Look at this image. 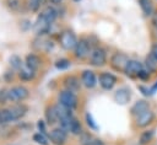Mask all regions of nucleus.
Wrapping results in <instances>:
<instances>
[{
	"label": "nucleus",
	"instance_id": "nucleus-16",
	"mask_svg": "<svg viewBox=\"0 0 157 145\" xmlns=\"http://www.w3.org/2000/svg\"><path fill=\"white\" fill-rule=\"evenodd\" d=\"M18 76H20V79L23 80V81H31V80H33L34 76H36V70L32 69V68H29V66H27L26 64H23V65L18 69Z\"/></svg>",
	"mask_w": 157,
	"mask_h": 145
},
{
	"label": "nucleus",
	"instance_id": "nucleus-40",
	"mask_svg": "<svg viewBox=\"0 0 157 145\" xmlns=\"http://www.w3.org/2000/svg\"><path fill=\"white\" fill-rule=\"evenodd\" d=\"M74 1H76V2H77V1H81V0H74Z\"/></svg>",
	"mask_w": 157,
	"mask_h": 145
},
{
	"label": "nucleus",
	"instance_id": "nucleus-39",
	"mask_svg": "<svg viewBox=\"0 0 157 145\" xmlns=\"http://www.w3.org/2000/svg\"><path fill=\"white\" fill-rule=\"evenodd\" d=\"M50 4H53V5H58V4H60L61 2V0H48Z\"/></svg>",
	"mask_w": 157,
	"mask_h": 145
},
{
	"label": "nucleus",
	"instance_id": "nucleus-34",
	"mask_svg": "<svg viewBox=\"0 0 157 145\" xmlns=\"http://www.w3.org/2000/svg\"><path fill=\"white\" fill-rule=\"evenodd\" d=\"M139 90L140 91H142V95H145V96H150V95H152L151 93V90H148L147 87H145V86H139Z\"/></svg>",
	"mask_w": 157,
	"mask_h": 145
},
{
	"label": "nucleus",
	"instance_id": "nucleus-2",
	"mask_svg": "<svg viewBox=\"0 0 157 145\" xmlns=\"http://www.w3.org/2000/svg\"><path fill=\"white\" fill-rule=\"evenodd\" d=\"M77 42L78 41H77L76 34L70 29H64L59 36V43H60L61 48L65 49V50L75 49Z\"/></svg>",
	"mask_w": 157,
	"mask_h": 145
},
{
	"label": "nucleus",
	"instance_id": "nucleus-37",
	"mask_svg": "<svg viewBox=\"0 0 157 145\" xmlns=\"http://www.w3.org/2000/svg\"><path fill=\"white\" fill-rule=\"evenodd\" d=\"M92 145H105V144H104V141L101 140V139H94L93 143H92Z\"/></svg>",
	"mask_w": 157,
	"mask_h": 145
},
{
	"label": "nucleus",
	"instance_id": "nucleus-5",
	"mask_svg": "<svg viewBox=\"0 0 157 145\" xmlns=\"http://www.w3.org/2000/svg\"><path fill=\"white\" fill-rule=\"evenodd\" d=\"M77 96L75 95V92H71L69 90H64L59 93V103L63 104L64 107L69 108V109H74L77 107Z\"/></svg>",
	"mask_w": 157,
	"mask_h": 145
},
{
	"label": "nucleus",
	"instance_id": "nucleus-29",
	"mask_svg": "<svg viewBox=\"0 0 157 145\" xmlns=\"http://www.w3.org/2000/svg\"><path fill=\"white\" fill-rule=\"evenodd\" d=\"M9 61H10V65H11L13 69H17V70L23 65V64H22L21 58H20V57H17V55H12V57L10 58V60H9Z\"/></svg>",
	"mask_w": 157,
	"mask_h": 145
},
{
	"label": "nucleus",
	"instance_id": "nucleus-12",
	"mask_svg": "<svg viewBox=\"0 0 157 145\" xmlns=\"http://www.w3.org/2000/svg\"><path fill=\"white\" fill-rule=\"evenodd\" d=\"M81 84L82 82H80V79H77L74 75H67L63 80V85H64L65 90H69L71 92H77L81 87Z\"/></svg>",
	"mask_w": 157,
	"mask_h": 145
},
{
	"label": "nucleus",
	"instance_id": "nucleus-26",
	"mask_svg": "<svg viewBox=\"0 0 157 145\" xmlns=\"http://www.w3.org/2000/svg\"><path fill=\"white\" fill-rule=\"evenodd\" d=\"M33 141H36L37 144H40V145H48L49 144L48 138L45 136V134H43L40 131L33 134Z\"/></svg>",
	"mask_w": 157,
	"mask_h": 145
},
{
	"label": "nucleus",
	"instance_id": "nucleus-7",
	"mask_svg": "<svg viewBox=\"0 0 157 145\" xmlns=\"http://www.w3.org/2000/svg\"><path fill=\"white\" fill-rule=\"evenodd\" d=\"M7 95H9V101L21 102L28 97L29 92H28V88L25 86H13L7 91Z\"/></svg>",
	"mask_w": 157,
	"mask_h": 145
},
{
	"label": "nucleus",
	"instance_id": "nucleus-32",
	"mask_svg": "<svg viewBox=\"0 0 157 145\" xmlns=\"http://www.w3.org/2000/svg\"><path fill=\"white\" fill-rule=\"evenodd\" d=\"M150 76H151V72L144 68V69L140 71L137 79H140V80H142V81H147V80H150Z\"/></svg>",
	"mask_w": 157,
	"mask_h": 145
},
{
	"label": "nucleus",
	"instance_id": "nucleus-13",
	"mask_svg": "<svg viewBox=\"0 0 157 145\" xmlns=\"http://www.w3.org/2000/svg\"><path fill=\"white\" fill-rule=\"evenodd\" d=\"M81 82L87 88H93L97 85V77L96 74L92 70H85L81 74Z\"/></svg>",
	"mask_w": 157,
	"mask_h": 145
},
{
	"label": "nucleus",
	"instance_id": "nucleus-28",
	"mask_svg": "<svg viewBox=\"0 0 157 145\" xmlns=\"http://www.w3.org/2000/svg\"><path fill=\"white\" fill-rule=\"evenodd\" d=\"M70 65H71V63H70V60L66 59V58H60V59H58V60L55 61V66H56V69H59V70H65V69H67Z\"/></svg>",
	"mask_w": 157,
	"mask_h": 145
},
{
	"label": "nucleus",
	"instance_id": "nucleus-14",
	"mask_svg": "<svg viewBox=\"0 0 157 145\" xmlns=\"http://www.w3.org/2000/svg\"><path fill=\"white\" fill-rule=\"evenodd\" d=\"M130 98H131V93L128 87H121L117 90L114 93V100L119 104H126L130 101Z\"/></svg>",
	"mask_w": 157,
	"mask_h": 145
},
{
	"label": "nucleus",
	"instance_id": "nucleus-3",
	"mask_svg": "<svg viewBox=\"0 0 157 145\" xmlns=\"http://www.w3.org/2000/svg\"><path fill=\"white\" fill-rule=\"evenodd\" d=\"M92 49L93 48H92L90 41L87 38H81L74 49V54L77 59H86V58H90Z\"/></svg>",
	"mask_w": 157,
	"mask_h": 145
},
{
	"label": "nucleus",
	"instance_id": "nucleus-23",
	"mask_svg": "<svg viewBox=\"0 0 157 145\" xmlns=\"http://www.w3.org/2000/svg\"><path fill=\"white\" fill-rule=\"evenodd\" d=\"M9 122H13L10 109H9V108L0 109V124H6V123H9Z\"/></svg>",
	"mask_w": 157,
	"mask_h": 145
},
{
	"label": "nucleus",
	"instance_id": "nucleus-8",
	"mask_svg": "<svg viewBox=\"0 0 157 145\" xmlns=\"http://www.w3.org/2000/svg\"><path fill=\"white\" fill-rule=\"evenodd\" d=\"M144 64L140 63L139 60H134V59H130L125 70H124V74L128 76V77H131V79H137L139 77V74L140 71L144 69Z\"/></svg>",
	"mask_w": 157,
	"mask_h": 145
},
{
	"label": "nucleus",
	"instance_id": "nucleus-20",
	"mask_svg": "<svg viewBox=\"0 0 157 145\" xmlns=\"http://www.w3.org/2000/svg\"><path fill=\"white\" fill-rule=\"evenodd\" d=\"M40 64H42V61H40V58L38 55H36V54H28L26 57V65L27 66L37 70L40 66Z\"/></svg>",
	"mask_w": 157,
	"mask_h": 145
},
{
	"label": "nucleus",
	"instance_id": "nucleus-15",
	"mask_svg": "<svg viewBox=\"0 0 157 145\" xmlns=\"http://www.w3.org/2000/svg\"><path fill=\"white\" fill-rule=\"evenodd\" d=\"M148 109H150V103L146 102L145 100H139L131 106L130 113H131L132 117H137V116H140L141 113H144V112H146Z\"/></svg>",
	"mask_w": 157,
	"mask_h": 145
},
{
	"label": "nucleus",
	"instance_id": "nucleus-4",
	"mask_svg": "<svg viewBox=\"0 0 157 145\" xmlns=\"http://www.w3.org/2000/svg\"><path fill=\"white\" fill-rule=\"evenodd\" d=\"M105 63H107V52L102 47L93 48L90 55V64L92 66L99 68V66H103Z\"/></svg>",
	"mask_w": 157,
	"mask_h": 145
},
{
	"label": "nucleus",
	"instance_id": "nucleus-30",
	"mask_svg": "<svg viewBox=\"0 0 157 145\" xmlns=\"http://www.w3.org/2000/svg\"><path fill=\"white\" fill-rule=\"evenodd\" d=\"M40 6H42L40 0H28V7L32 12H37Z\"/></svg>",
	"mask_w": 157,
	"mask_h": 145
},
{
	"label": "nucleus",
	"instance_id": "nucleus-11",
	"mask_svg": "<svg viewBox=\"0 0 157 145\" xmlns=\"http://www.w3.org/2000/svg\"><path fill=\"white\" fill-rule=\"evenodd\" d=\"M153 119H155V113L151 109H148L141 113L140 116L135 117V124L137 128H146L153 122Z\"/></svg>",
	"mask_w": 157,
	"mask_h": 145
},
{
	"label": "nucleus",
	"instance_id": "nucleus-38",
	"mask_svg": "<svg viewBox=\"0 0 157 145\" xmlns=\"http://www.w3.org/2000/svg\"><path fill=\"white\" fill-rule=\"evenodd\" d=\"M150 90H151V93H155V92L157 91V81H156V82L153 84V86H152V87H151Z\"/></svg>",
	"mask_w": 157,
	"mask_h": 145
},
{
	"label": "nucleus",
	"instance_id": "nucleus-33",
	"mask_svg": "<svg viewBox=\"0 0 157 145\" xmlns=\"http://www.w3.org/2000/svg\"><path fill=\"white\" fill-rule=\"evenodd\" d=\"M7 91H9V90H5V88H1V90H0V104H5V103L9 101Z\"/></svg>",
	"mask_w": 157,
	"mask_h": 145
},
{
	"label": "nucleus",
	"instance_id": "nucleus-31",
	"mask_svg": "<svg viewBox=\"0 0 157 145\" xmlns=\"http://www.w3.org/2000/svg\"><path fill=\"white\" fill-rule=\"evenodd\" d=\"M85 118H86V123L90 127V129H92V130H97L98 129V125L94 123V120H93V118H92V116L90 113H86Z\"/></svg>",
	"mask_w": 157,
	"mask_h": 145
},
{
	"label": "nucleus",
	"instance_id": "nucleus-1",
	"mask_svg": "<svg viewBox=\"0 0 157 145\" xmlns=\"http://www.w3.org/2000/svg\"><path fill=\"white\" fill-rule=\"evenodd\" d=\"M58 16V11L53 7V6H47L44 7V10L40 12V15L38 16L34 28L37 31L38 34H45L50 27V25L55 21Z\"/></svg>",
	"mask_w": 157,
	"mask_h": 145
},
{
	"label": "nucleus",
	"instance_id": "nucleus-35",
	"mask_svg": "<svg viewBox=\"0 0 157 145\" xmlns=\"http://www.w3.org/2000/svg\"><path fill=\"white\" fill-rule=\"evenodd\" d=\"M150 54H152L156 59H157V43H153L151 45V49H150Z\"/></svg>",
	"mask_w": 157,
	"mask_h": 145
},
{
	"label": "nucleus",
	"instance_id": "nucleus-21",
	"mask_svg": "<svg viewBox=\"0 0 157 145\" xmlns=\"http://www.w3.org/2000/svg\"><path fill=\"white\" fill-rule=\"evenodd\" d=\"M139 5L144 12L145 16H151L153 15V5L151 0H139Z\"/></svg>",
	"mask_w": 157,
	"mask_h": 145
},
{
	"label": "nucleus",
	"instance_id": "nucleus-24",
	"mask_svg": "<svg viewBox=\"0 0 157 145\" xmlns=\"http://www.w3.org/2000/svg\"><path fill=\"white\" fill-rule=\"evenodd\" d=\"M70 133L74 134V135H80L82 133V127H81V123L74 117L72 120H71V125H70Z\"/></svg>",
	"mask_w": 157,
	"mask_h": 145
},
{
	"label": "nucleus",
	"instance_id": "nucleus-10",
	"mask_svg": "<svg viewBox=\"0 0 157 145\" xmlns=\"http://www.w3.org/2000/svg\"><path fill=\"white\" fill-rule=\"evenodd\" d=\"M98 82H99V86L103 90H112L114 87V85L117 84V77L113 74L104 71V72H101L99 74Z\"/></svg>",
	"mask_w": 157,
	"mask_h": 145
},
{
	"label": "nucleus",
	"instance_id": "nucleus-18",
	"mask_svg": "<svg viewBox=\"0 0 157 145\" xmlns=\"http://www.w3.org/2000/svg\"><path fill=\"white\" fill-rule=\"evenodd\" d=\"M10 112H11V116H12V120H17L20 118H22L26 112H27V107L23 106V104H15L12 107L9 108Z\"/></svg>",
	"mask_w": 157,
	"mask_h": 145
},
{
	"label": "nucleus",
	"instance_id": "nucleus-9",
	"mask_svg": "<svg viewBox=\"0 0 157 145\" xmlns=\"http://www.w3.org/2000/svg\"><path fill=\"white\" fill-rule=\"evenodd\" d=\"M67 139V131L64 130L63 128H54L49 133V140L54 145H64Z\"/></svg>",
	"mask_w": 157,
	"mask_h": 145
},
{
	"label": "nucleus",
	"instance_id": "nucleus-19",
	"mask_svg": "<svg viewBox=\"0 0 157 145\" xmlns=\"http://www.w3.org/2000/svg\"><path fill=\"white\" fill-rule=\"evenodd\" d=\"M144 66L146 70H148L151 74L153 72H157V59L152 55V54H147L146 58H145V63H144Z\"/></svg>",
	"mask_w": 157,
	"mask_h": 145
},
{
	"label": "nucleus",
	"instance_id": "nucleus-27",
	"mask_svg": "<svg viewBox=\"0 0 157 145\" xmlns=\"http://www.w3.org/2000/svg\"><path fill=\"white\" fill-rule=\"evenodd\" d=\"M5 4L10 11H18L21 9V1L20 0H5Z\"/></svg>",
	"mask_w": 157,
	"mask_h": 145
},
{
	"label": "nucleus",
	"instance_id": "nucleus-17",
	"mask_svg": "<svg viewBox=\"0 0 157 145\" xmlns=\"http://www.w3.org/2000/svg\"><path fill=\"white\" fill-rule=\"evenodd\" d=\"M45 119L48 124H55L56 122H59V113L56 106H48L45 108Z\"/></svg>",
	"mask_w": 157,
	"mask_h": 145
},
{
	"label": "nucleus",
	"instance_id": "nucleus-22",
	"mask_svg": "<svg viewBox=\"0 0 157 145\" xmlns=\"http://www.w3.org/2000/svg\"><path fill=\"white\" fill-rule=\"evenodd\" d=\"M155 136V130L153 129H148V130H145L141 133L140 138H139V143L140 145H147Z\"/></svg>",
	"mask_w": 157,
	"mask_h": 145
},
{
	"label": "nucleus",
	"instance_id": "nucleus-6",
	"mask_svg": "<svg viewBox=\"0 0 157 145\" xmlns=\"http://www.w3.org/2000/svg\"><path fill=\"white\" fill-rule=\"evenodd\" d=\"M129 60H130V59H129V57H128L126 54L117 52V53H114V54L112 55V58H110V66H112L115 71H121V72H124V70H125V68H126Z\"/></svg>",
	"mask_w": 157,
	"mask_h": 145
},
{
	"label": "nucleus",
	"instance_id": "nucleus-36",
	"mask_svg": "<svg viewBox=\"0 0 157 145\" xmlns=\"http://www.w3.org/2000/svg\"><path fill=\"white\" fill-rule=\"evenodd\" d=\"M38 129H39V131L40 133H43V134H45V124H44V122L43 120H38Z\"/></svg>",
	"mask_w": 157,
	"mask_h": 145
},
{
	"label": "nucleus",
	"instance_id": "nucleus-25",
	"mask_svg": "<svg viewBox=\"0 0 157 145\" xmlns=\"http://www.w3.org/2000/svg\"><path fill=\"white\" fill-rule=\"evenodd\" d=\"M93 140L94 139L92 138V135L90 133H87V131H82L80 134V144L81 145H92Z\"/></svg>",
	"mask_w": 157,
	"mask_h": 145
}]
</instances>
